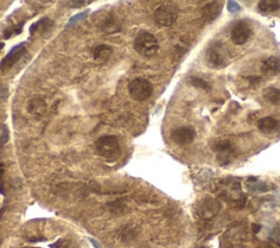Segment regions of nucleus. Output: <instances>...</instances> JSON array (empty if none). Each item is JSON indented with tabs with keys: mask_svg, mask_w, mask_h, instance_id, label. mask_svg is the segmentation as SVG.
Segmentation results:
<instances>
[{
	"mask_svg": "<svg viewBox=\"0 0 280 248\" xmlns=\"http://www.w3.org/2000/svg\"><path fill=\"white\" fill-rule=\"evenodd\" d=\"M26 52L25 43L20 44L12 48V50L8 53V55L4 57L0 63V71L6 73L10 70L13 66H15L18 61H19Z\"/></svg>",
	"mask_w": 280,
	"mask_h": 248,
	"instance_id": "0eeeda50",
	"label": "nucleus"
},
{
	"mask_svg": "<svg viewBox=\"0 0 280 248\" xmlns=\"http://www.w3.org/2000/svg\"><path fill=\"white\" fill-rule=\"evenodd\" d=\"M100 29L104 33H116L121 30V23H119L118 19L114 15H108L100 22Z\"/></svg>",
	"mask_w": 280,
	"mask_h": 248,
	"instance_id": "4468645a",
	"label": "nucleus"
},
{
	"mask_svg": "<svg viewBox=\"0 0 280 248\" xmlns=\"http://www.w3.org/2000/svg\"><path fill=\"white\" fill-rule=\"evenodd\" d=\"M53 26H54V22L48 18H44V19L39 20L37 23H34L30 28L31 34H34L35 32H38L43 36H47V34L52 32Z\"/></svg>",
	"mask_w": 280,
	"mask_h": 248,
	"instance_id": "dca6fc26",
	"label": "nucleus"
},
{
	"mask_svg": "<svg viewBox=\"0 0 280 248\" xmlns=\"http://www.w3.org/2000/svg\"><path fill=\"white\" fill-rule=\"evenodd\" d=\"M252 229H253V232H254L255 234L259 233L261 230V225L260 224H256V223H253L252 224Z\"/></svg>",
	"mask_w": 280,
	"mask_h": 248,
	"instance_id": "7c9ffc66",
	"label": "nucleus"
},
{
	"mask_svg": "<svg viewBox=\"0 0 280 248\" xmlns=\"http://www.w3.org/2000/svg\"><path fill=\"white\" fill-rule=\"evenodd\" d=\"M259 11L264 15H269V13L277 12L280 9V2L277 0H263L259 2Z\"/></svg>",
	"mask_w": 280,
	"mask_h": 248,
	"instance_id": "6ab92c4d",
	"label": "nucleus"
},
{
	"mask_svg": "<svg viewBox=\"0 0 280 248\" xmlns=\"http://www.w3.org/2000/svg\"><path fill=\"white\" fill-rule=\"evenodd\" d=\"M240 9H241V7H240V4L237 1H228V10L231 13L238 12L240 11Z\"/></svg>",
	"mask_w": 280,
	"mask_h": 248,
	"instance_id": "bb28decb",
	"label": "nucleus"
},
{
	"mask_svg": "<svg viewBox=\"0 0 280 248\" xmlns=\"http://www.w3.org/2000/svg\"><path fill=\"white\" fill-rule=\"evenodd\" d=\"M247 80L250 81V84H259L261 81V78L257 76H251L247 77Z\"/></svg>",
	"mask_w": 280,
	"mask_h": 248,
	"instance_id": "c85d7f7f",
	"label": "nucleus"
},
{
	"mask_svg": "<svg viewBox=\"0 0 280 248\" xmlns=\"http://www.w3.org/2000/svg\"><path fill=\"white\" fill-rule=\"evenodd\" d=\"M263 97L272 105H280V89L269 87L263 90Z\"/></svg>",
	"mask_w": 280,
	"mask_h": 248,
	"instance_id": "a211bd4d",
	"label": "nucleus"
},
{
	"mask_svg": "<svg viewBox=\"0 0 280 248\" xmlns=\"http://www.w3.org/2000/svg\"><path fill=\"white\" fill-rule=\"evenodd\" d=\"M112 47L108 45H99L93 48L92 56L97 63H105L110 59V57L112 56Z\"/></svg>",
	"mask_w": 280,
	"mask_h": 248,
	"instance_id": "f3484780",
	"label": "nucleus"
},
{
	"mask_svg": "<svg viewBox=\"0 0 280 248\" xmlns=\"http://www.w3.org/2000/svg\"><path fill=\"white\" fill-rule=\"evenodd\" d=\"M222 8H224L222 1H211L206 3L202 10L203 20L207 23H211L212 21H215L220 16Z\"/></svg>",
	"mask_w": 280,
	"mask_h": 248,
	"instance_id": "9d476101",
	"label": "nucleus"
},
{
	"mask_svg": "<svg viewBox=\"0 0 280 248\" xmlns=\"http://www.w3.org/2000/svg\"><path fill=\"white\" fill-rule=\"evenodd\" d=\"M216 152L218 154V161L222 165L229 164L230 159L234 153V148L229 140H221L216 145Z\"/></svg>",
	"mask_w": 280,
	"mask_h": 248,
	"instance_id": "9b49d317",
	"label": "nucleus"
},
{
	"mask_svg": "<svg viewBox=\"0 0 280 248\" xmlns=\"http://www.w3.org/2000/svg\"><path fill=\"white\" fill-rule=\"evenodd\" d=\"M261 71L266 76H276L280 72V58L276 56H270L261 64Z\"/></svg>",
	"mask_w": 280,
	"mask_h": 248,
	"instance_id": "ddd939ff",
	"label": "nucleus"
},
{
	"mask_svg": "<svg viewBox=\"0 0 280 248\" xmlns=\"http://www.w3.org/2000/svg\"><path fill=\"white\" fill-rule=\"evenodd\" d=\"M247 188L251 190V192H268V190L272 189V186L267 183H263V181H259L256 178H250L247 180Z\"/></svg>",
	"mask_w": 280,
	"mask_h": 248,
	"instance_id": "aec40b11",
	"label": "nucleus"
},
{
	"mask_svg": "<svg viewBox=\"0 0 280 248\" xmlns=\"http://www.w3.org/2000/svg\"><path fill=\"white\" fill-rule=\"evenodd\" d=\"M110 208H111V210H112L113 212H115V213H122V212H124V211L126 210L125 205H123L121 201L110 203Z\"/></svg>",
	"mask_w": 280,
	"mask_h": 248,
	"instance_id": "b1692460",
	"label": "nucleus"
},
{
	"mask_svg": "<svg viewBox=\"0 0 280 248\" xmlns=\"http://www.w3.org/2000/svg\"><path fill=\"white\" fill-rule=\"evenodd\" d=\"M177 9L175 6L171 3H164L159 6L154 11V21L155 23L160 26H164V28H168V26L173 25L177 20Z\"/></svg>",
	"mask_w": 280,
	"mask_h": 248,
	"instance_id": "39448f33",
	"label": "nucleus"
},
{
	"mask_svg": "<svg viewBox=\"0 0 280 248\" xmlns=\"http://www.w3.org/2000/svg\"><path fill=\"white\" fill-rule=\"evenodd\" d=\"M252 30L245 21H238L231 30V39L237 45L245 44L251 36Z\"/></svg>",
	"mask_w": 280,
	"mask_h": 248,
	"instance_id": "1a4fd4ad",
	"label": "nucleus"
},
{
	"mask_svg": "<svg viewBox=\"0 0 280 248\" xmlns=\"http://www.w3.org/2000/svg\"><path fill=\"white\" fill-rule=\"evenodd\" d=\"M135 236H136L135 228H131L130 225H126L125 229L122 230V232H121L122 240L130 241V240H132V238H135Z\"/></svg>",
	"mask_w": 280,
	"mask_h": 248,
	"instance_id": "4be33fe9",
	"label": "nucleus"
},
{
	"mask_svg": "<svg viewBox=\"0 0 280 248\" xmlns=\"http://www.w3.org/2000/svg\"><path fill=\"white\" fill-rule=\"evenodd\" d=\"M135 51L145 57L153 56L159 50V43L153 34L141 32L137 35L134 42Z\"/></svg>",
	"mask_w": 280,
	"mask_h": 248,
	"instance_id": "7ed1b4c3",
	"label": "nucleus"
},
{
	"mask_svg": "<svg viewBox=\"0 0 280 248\" xmlns=\"http://www.w3.org/2000/svg\"><path fill=\"white\" fill-rule=\"evenodd\" d=\"M9 140V130L7 126L1 125L0 124V148L2 147L4 143H7Z\"/></svg>",
	"mask_w": 280,
	"mask_h": 248,
	"instance_id": "5701e85b",
	"label": "nucleus"
},
{
	"mask_svg": "<svg viewBox=\"0 0 280 248\" xmlns=\"http://www.w3.org/2000/svg\"><path fill=\"white\" fill-rule=\"evenodd\" d=\"M46 102L39 96L33 97V99H31L28 102V104H26V110H28V113L37 117L43 116V115L46 113Z\"/></svg>",
	"mask_w": 280,
	"mask_h": 248,
	"instance_id": "f8f14e48",
	"label": "nucleus"
},
{
	"mask_svg": "<svg viewBox=\"0 0 280 248\" xmlns=\"http://www.w3.org/2000/svg\"><path fill=\"white\" fill-rule=\"evenodd\" d=\"M232 248H244V247H242V246H235V247H232Z\"/></svg>",
	"mask_w": 280,
	"mask_h": 248,
	"instance_id": "473e14b6",
	"label": "nucleus"
},
{
	"mask_svg": "<svg viewBox=\"0 0 280 248\" xmlns=\"http://www.w3.org/2000/svg\"><path fill=\"white\" fill-rule=\"evenodd\" d=\"M90 241H91V243H92V244H93V245H94V246H95V248H101V245H100V244H99V243H97L96 241H94V240H92V238H91V240H90Z\"/></svg>",
	"mask_w": 280,
	"mask_h": 248,
	"instance_id": "2f4dec72",
	"label": "nucleus"
},
{
	"mask_svg": "<svg viewBox=\"0 0 280 248\" xmlns=\"http://www.w3.org/2000/svg\"><path fill=\"white\" fill-rule=\"evenodd\" d=\"M206 60L211 68H225L229 64L228 48L221 42L212 43L206 52Z\"/></svg>",
	"mask_w": 280,
	"mask_h": 248,
	"instance_id": "f03ea898",
	"label": "nucleus"
},
{
	"mask_svg": "<svg viewBox=\"0 0 280 248\" xmlns=\"http://www.w3.org/2000/svg\"><path fill=\"white\" fill-rule=\"evenodd\" d=\"M153 92L152 84L145 78H136L128 86V93L132 100L142 102L149 99Z\"/></svg>",
	"mask_w": 280,
	"mask_h": 248,
	"instance_id": "20e7f679",
	"label": "nucleus"
},
{
	"mask_svg": "<svg viewBox=\"0 0 280 248\" xmlns=\"http://www.w3.org/2000/svg\"><path fill=\"white\" fill-rule=\"evenodd\" d=\"M68 246V242L66 240H59L57 241L54 244H52L50 247L51 248H67Z\"/></svg>",
	"mask_w": 280,
	"mask_h": 248,
	"instance_id": "cd10ccee",
	"label": "nucleus"
},
{
	"mask_svg": "<svg viewBox=\"0 0 280 248\" xmlns=\"http://www.w3.org/2000/svg\"><path fill=\"white\" fill-rule=\"evenodd\" d=\"M196 137V130L192 126L179 127L173 129L171 132V138L176 144L186 145L192 143Z\"/></svg>",
	"mask_w": 280,
	"mask_h": 248,
	"instance_id": "6e6552de",
	"label": "nucleus"
},
{
	"mask_svg": "<svg viewBox=\"0 0 280 248\" xmlns=\"http://www.w3.org/2000/svg\"><path fill=\"white\" fill-rule=\"evenodd\" d=\"M2 174H3L2 168H0V194L4 195V190H3V186H2Z\"/></svg>",
	"mask_w": 280,
	"mask_h": 248,
	"instance_id": "c756f323",
	"label": "nucleus"
},
{
	"mask_svg": "<svg viewBox=\"0 0 280 248\" xmlns=\"http://www.w3.org/2000/svg\"><path fill=\"white\" fill-rule=\"evenodd\" d=\"M257 127L261 131L265 132V134H274L279 130L280 124L276 118H274L272 116H267L261 118L257 123Z\"/></svg>",
	"mask_w": 280,
	"mask_h": 248,
	"instance_id": "2eb2a0df",
	"label": "nucleus"
},
{
	"mask_svg": "<svg viewBox=\"0 0 280 248\" xmlns=\"http://www.w3.org/2000/svg\"><path fill=\"white\" fill-rule=\"evenodd\" d=\"M88 13H89V10L84 11V12H81V13H78L77 16L73 17V18H71V19L69 20V22H68V25H67V26H70V25H73V24H75V23H77L78 21H81V20H83L84 18H87Z\"/></svg>",
	"mask_w": 280,
	"mask_h": 248,
	"instance_id": "393cba45",
	"label": "nucleus"
},
{
	"mask_svg": "<svg viewBox=\"0 0 280 248\" xmlns=\"http://www.w3.org/2000/svg\"><path fill=\"white\" fill-rule=\"evenodd\" d=\"M221 209V203L219 200L212 197H206L198 203L197 215L203 220H209L217 215Z\"/></svg>",
	"mask_w": 280,
	"mask_h": 248,
	"instance_id": "423d86ee",
	"label": "nucleus"
},
{
	"mask_svg": "<svg viewBox=\"0 0 280 248\" xmlns=\"http://www.w3.org/2000/svg\"><path fill=\"white\" fill-rule=\"evenodd\" d=\"M189 83H190V86H193L194 88H197L199 89V90H203L205 92H210L211 90L210 84L208 83L206 80H204L203 78L192 76L189 78Z\"/></svg>",
	"mask_w": 280,
	"mask_h": 248,
	"instance_id": "412c9836",
	"label": "nucleus"
},
{
	"mask_svg": "<svg viewBox=\"0 0 280 248\" xmlns=\"http://www.w3.org/2000/svg\"><path fill=\"white\" fill-rule=\"evenodd\" d=\"M92 1H82V0H80V1H66L65 4H68L69 7L71 8H80V7H82L84 6V4H90Z\"/></svg>",
	"mask_w": 280,
	"mask_h": 248,
	"instance_id": "a878e982",
	"label": "nucleus"
},
{
	"mask_svg": "<svg viewBox=\"0 0 280 248\" xmlns=\"http://www.w3.org/2000/svg\"><path fill=\"white\" fill-rule=\"evenodd\" d=\"M95 150L101 157L113 161L121 156V144L116 136H102L95 141Z\"/></svg>",
	"mask_w": 280,
	"mask_h": 248,
	"instance_id": "f257e3e1",
	"label": "nucleus"
}]
</instances>
